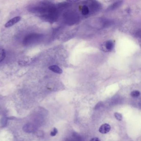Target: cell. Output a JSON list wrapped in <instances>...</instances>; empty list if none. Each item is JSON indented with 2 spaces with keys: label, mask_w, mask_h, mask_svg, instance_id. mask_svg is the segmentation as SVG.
Wrapping results in <instances>:
<instances>
[{
  "label": "cell",
  "mask_w": 141,
  "mask_h": 141,
  "mask_svg": "<svg viewBox=\"0 0 141 141\" xmlns=\"http://www.w3.org/2000/svg\"><path fill=\"white\" fill-rule=\"evenodd\" d=\"M21 20V17L20 16H16L15 17H13L11 19V20L8 21L5 25V27L6 28L12 27V26L16 24L18 22H19Z\"/></svg>",
  "instance_id": "1"
},
{
  "label": "cell",
  "mask_w": 141,
  "mask_h": 141,
  "mask_svg": "<svg viewBox=\"0 0 141 141\" xmlns=\"http://www.w3.org/2000/svg\"><path fill=\"white\" fill-rule=\"evenodd\" d=\"M111 129V126L109 124L105 123L100 126L99 131L101 133L105 134L109 132Z\"/></svg>",
  "instance_id": "2"
},
{
  "label": "cell",
  "mask_w": 141,
  "mask_h": 141,
  "mask_svg": "<svg viewBox=\"0 0 141 141\" xmlns=\"http://www.w3.org/2000/svg\"><path fill=\"white\" fill-rule=\"evenodd\" d=\"M23 130L27 133H31L34 132L36 130V127L34 125L31 124H27L23 127Z\"/></svg>",
  "instance_id": "3"
},
{
  "label": "cell",
  "mask_w": 141,
  "mask_h": 141,
  "mask_svg": "<svg viewBox=\"0 0 141 141\" xmlns=\"http://www.w3.org/2000/svg\"><path fill=\"white\" fill-rule=\"evenodd\" d=\"M49 68L50 70L52 71L57 74H61L63 73V70L61 69L60 68V67L57 65H51L49 67Z\"/></svg>",
  "instance_id": "4"
},
{
  "label": "cell",
  "mask_w": 141,
  "mask_h": 141,
  "mask_svg": "<svg viewBox=\"0 0 141 141\" xmlns=\"http://www.w3.org/2000/svg\"><path fill=\"white\" fill-rule=\"evenodd\" d=\"M6 52L4 49H0V62H2L6 58Z\"/></svg>",
  "instance_id": "5"
},
{
  "label": "cell",
  "mask_w": 141,
  "mask_h": 141,
  "mask_svg": "<svg viewBox=\"0 0 141 141\" xmlns=\"http://www.w3.org/2000/svg\"><path fill=\"white\" fill-rule=\"evenodd\" d=\"M105 47L107 50H112L113 47V42L111 41H107L105 44Z\"/></svg>",
  "instance_id": "6"
},
{
  "label": "cell",
  "mask_w": 141,
  "mask_h": 141,
  "mask_svg": "<svg viewBox=\"0 0 141 141\" xmlns=\"http://www.w3.org/2000/svg\"><path fill=\"white\" fill-rule=\"evenodd\" d=\"M140 95V93L139 91L137 90H135L130 93V95L133 98H137Z\"/></svg>",
  "instance_id": "7"
},
{
  "label": "cell",
  "mask_w": 141,
  "mask_h": 141,
  "mask_svg": "<svg viewBox=\"0 0 141 141\" xmlns=\"http://www.w3.org/2000/svg\"><path fill=\"white\" fill-rule=\"evenodd\" d=\"M81 12L83 15H87L89 13V9L88 8V7L86 6H84L82 9Z\"/></svg>",
  "instance_id": "8"
},
{
  "label": "cell",
  "mask_w": 141,
  "mask_h": 141,
  "mask_svg": "<svg viewBox=\"0 0 141 141\" xmlns=\"http://www.w3.org/2000/svg\"><path fill=\"white\" fill-rule=\"evenodd\" d=\"M114 115L116 119L118 121H121L123 119V116L122 114L120 113H114Z\"/></svg>",
  "instance_id": "9"
},
{
  "label": "cell",
  "mask_w": 141,
  "mask_h": 141,
  "mask_svg": "<svg viewBox=\"0 0 141 141\" xmlns=\"http://www.w3.org/2000/svg\"><path fill=\"white\" fill-rule=\"evenodd\" d=\"M58 133V130L56 128H53V131L51 132V134H50V135L51 136H55L56 135H57V134Z\"/></svg>",
  "instance_id": "10"
},
{
  "label": "cell",
  "mask_w": 141,
  "mask_h": 141,
  "mask_svg": "<svg viewBox=\"0 0 141 141\" xmlns=\"http://www.w3.org/2000/svg\"><path fill=\"white\" fill-rule=\"evenodd\" d=\"M90 141H101L100 139L97 137H95V138H92L91 139Z\"/></svg>",
  "instance_id": "11"
}]
</instances>
